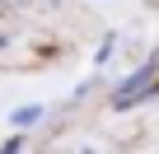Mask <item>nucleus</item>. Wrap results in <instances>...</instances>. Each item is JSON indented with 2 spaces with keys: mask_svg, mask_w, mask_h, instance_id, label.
I'll list each match as a JSON object with an SVG mask.
<instances>
[{
  "mask_svg": "<svg viewBox=\"0 0 159 154\" xmlns=\"http://www.w3.org/2000/svg\"><path fill=\"white\" fill-rule=\"evenodd\" d=\"M0 154H19V140H10V145H5V149H0Z\"/></svg>",
  "mask_w": 159,
  "mask_h": 154,
  "instance_id": "obj_3",
  "label": "nucleus"
},
{
  "mask_svg": "<svg viewBox=\"0 0 159 154\" xmlns=\"http://www.w3.org/2000/svg\"><path fill=\"white\" fill-rule=\"evenodd\" d=\"M150 84H154V65H145L140 75H131V80H126V84L117 89L112 108H117V112H122V108H131V98H136V94H150Z\"/></svg>",
  "mask_w": 159,
  "mask_h": 154,
  "instance_id": "obj_1",
  "label": "nucleus"
},
{
  "mask_svg": "<svg viewBox=\"0 0 159 154\" xmlns=\"http://www.w3.org/2000/svg\"><path fill=\"white\" fill-rule=\"evenodd\" d=\"M38 117H42V108H19V112H14V121H19V126H33Z\"/></svg>",
  "mask_w": 159,
  "mask_h": 154,
  "instance_id": "obj_2",
  "label": "nucleus"
}]
</instances>
